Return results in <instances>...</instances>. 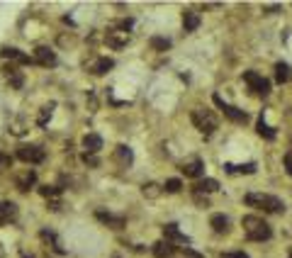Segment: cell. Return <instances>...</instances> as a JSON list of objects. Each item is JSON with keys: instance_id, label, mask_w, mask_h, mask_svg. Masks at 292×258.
Returning a JSON list of instances; mask_svg holds the SVG:
<instances>
[{"instance_id": "1", "label": "cell", "mask_w": 292, "mask_h": 258, "mask_svg": "<svg viewBox=\"0 0 292 258\" xmlns=\"http://www.w3.org/2000/svg\"><path fill=\"white\" fill-rule=\"evenodd\" d=\"M243 202L248 207H256V209H263V212H270V214H282L285 212V202L275 195H265V192H248L243 197Z\"/></svg>"}, {"instance_id": "2", "label": "cell", "mask_w": 292, "mask_h": 258, "mask_svg": "<svg viewBox=\"0 0 292 258\" xmlns=\"http://www.w3.org/2000/svg\"><path fill=\"white\" fill-rule=\"evenodd\" d=\"M241 224H243V234H246L248 241H268V239L273 236V229L268 226V222H263V219L256 217V214L243 217Z\"/></svg>"}, {"instance_id": "3", "label": "cell", "mask_w": 292, "mask_h": 258, "mask_svg": "<svg viewBox=\"0 0 292 258\" xmlns=\"http://www.w3.org/2000/svg\"><path fill=\"white\" fill-rule=\"evenodd\" d=\"M193 124L205 134V137H210V134H214V129L219 127V122H217V117H214V112L212 110H193Z\"/></svg>"}, {"instance_id": "4", "label": "cell", "mask_w": 292, "mask_h": 258, "mask_svg": "<svg viewBox=\"0 0 292 258\" xmlns=\"http://www.w3.org/2000/svg\"><path fill=\"white\" fill-rule=\"evenodd\" d=\"M243 81H246L248 88H251L256 95H260V98H265V95L270 93V81L263 78V76L256 73V71H243Z\"/></svg>"}, {"instance_id": "5", "label": "cell", "mask_w": 292, "mask_h": 258, "mask_svg": "<svg viewBox=\"0 0 292 258\" xmlns=\"http://www.w3.org/2000/svg\"><path fill=\"white\" fill-rule=\"evenodd\" d=\"M212 100H214V105L224 112V117H229L231 122H236V124H246V122H248V115H246L243 110H239V107H234V105L224 103V100H222V95H214Z\"/></svg>"}, {"instance_id": "6", "label": "cell", "mask_w": 292, "mask_h": 258, "mask_svg": "<svg viewBox=\"0 0 292 258\" xmlns=\"http://www.w3.org/2000/svg\"><path fill=\"white\" fill-rule=\"evenodd\" d=\"M15 156L25 163H42L44 161V149L42 146H34V144H20Z\"/></svg>"}, {"instance_id": "7", "label": "cell", "mask_w": 292, "mask_h": 258, "mask_svg": "<svg viewBox=\"0 0 292 258\" xmlns=\"http://www.w3.org/2000/svg\"><path fill=\"white\" fill-rule=\"evenodd\" d=\"M34 61H37L39 66H44V69H54V66L59 64L54 49H49V47H37V49H34Z\"/></svg>"}, {"instance_id": "8", "label": "cell", "mask_w": 292, "mask_h": 258, "mask_svg": "<svg viewBox=\"0 0 292 258\" xmlns=\"http://www.w3.org/2000/svg\"><path fill=\"white\" fill-rule=\"evenodd\" d=\"M34 183H37V173H34L32 168H25V171L15 178V188H17L20 192H27Z\"/></svg>"}, {"instance_id": "9", "label": "cell", "mask_w": 292, "mask_h": 258, "mask_svg": "<svg viewBox=\"0 0 292 258\" xmlns=\"http://www.w3.org/2000/svg\"><path fill=\"white\" fill-rule=\"evenodd\" d=\"M163 239L171 241V243H190V239H188V236L178 229V224H173V222L163 226Z\"/></svg>"}, {"instance_id": "10", "label": "cell", "mask_w": 292, "mask_h": 258, "mask_svg": "<svg viewBox=\"0 0 292 258\" xmlns=\"http://www.w3.org/2000/svg\"><path fill=\"white\" fill-rule=\"evenodd\" d=\"M0 56L3 59H10V61H17V64H37L34 59H30L27 54H22L20 49L15 47H5V49H0Z\"/></svg>"}, {"instance_id": "11", "label": "cell", "mask_w": 292, "mask_h": 258, "mask_svg": "<svg viewBox=\"0 0 292 258\" xmlns=\"http://www.w3.org/2000/svg\"><path fill=\"white\" fill-rule=\"evenodd\" d=\"M176 251H178L176 243H171V241H166V239H161V241L154 243V256H156V258H173Z\"/></svg>"}, {"instance_id": "12", "label": "cell", "mask_w": 292, "mask_h": 258, "mask_svg": "<svg viewBox=\"0 0 292 258\" xmlns=\"http://www.w3.org/2000/svg\"><path fill=\"white\" fill-rule=\"evenodd\" d=\"M39 236H42V239H44V241L51 246V251H54V253H59V256H66V248L61 246L59 236H56L51 229H42V231H39Z\"/></svg>"}, {"instance_id": "13", "label": "cell", "mask_w": 292, "mask_h": 258, "mask_svg": "<svg viewBox=\"0 0 292 258\" xmlns=\"http://www.w3.org/2000/svg\"><path fill=\"white\" fill-rule=\"evenodd\" d=\"M83 149H85V154H97V151L102 149V137L95 134V132L85 134V137H83Z\"/></svg>"}, {"instance_id": "14", "label": "cell", "mask_w": 292, "mask_h": 258, "mask_svg": "<svg viewBox=\"0 0 292 258\" xmlns=\"http://www.w3.org/2000/svg\"><path fill=\"white\" fill-rule=\"evenodd\" d=\"M114 158H117V163L124 166V168H129V166L134 163V154H131V149L124 146V144H119V146L114 149Z\"/></svg>"}, {"instance_id": "15", "label": "cell", "mask_w": 292, "mask_h": 258, "mask_svg": "<svg viewBox=\"0 0 292 258\" xmlns=\"http://www.w3.org/2000/svg\"><path fill=\"white\" fill-rule=\"evenodd\" d=\"M95 217H97L102 224L112 226V229H122V226H124V217H117V214H110V212H102V209H97Z\"/></svg>"}, {"instance_id": "16", "label": "cell", "mask_w": 292, "mask_h": 258, "mask_svg": "<svg viewBox=\"0 0 292 258\" xmlns=\"http://www.w3.org/2000/svg\"><path fill=\"white\" fill-rule=\"evenodd\" d=\"M17 219V205L15 202H0V224H8Z\"/></svg>"}, {"instance_id": "17", "label": "cell", "mask_w": 292, "mask_h": 258, "mask_svg": "<svg viewBox=\"0 0 292 258\" xmlns=\"http://www.w3.org/2000/svg\"><path fill=\"white\" fill-rule=\"evenodd\" d=\"M105 42H107V47H112V49H122V47H127L129 34H127V32H107Z\"/></svg>"}, {"instance_id": "18", "label": "cell", "mask_w": 292, "mask_h": 258, "mask_svg": "<svg viewBox=\"0 0 292 258\" xmlns=\"http://www.w3.org/2000/svg\"><path fill=\"white\" fill-rule=\"evenodd\" d=\"M3 71H5V76H8V83H10V88H15V90H20V88H22V83H25V78H22V73H20V71H17V69H15L13 64H10V66H5Z\"/></svg>"}, {"instance_id": "19", "label": "cell", "mask_w": 292, "mask_h": 258, "mask_svg": "<svg viewBox=\"0 0 292 258\" xmlns=\"http://www.w3.org/2000/svg\"><path fill=\"white\" fill-rule=\"evenodd\" d=\"M188 178H200L202 173H205V163L200 161V158H195V161H190V163H183V168H180Z\"/></svg>"}, {"instance_id": "20", "label": "cell", "mask_w": 292, "mask_h": 258, "mask_svg": "<svg viewBox=\"0 0 292 258\" xmlns=\"http://www.w3.org/2000/svg\"><path fill=\"white\" fill-rule=\"evenodd\" d=\"M210 226H212L217 234H227V231H229V217H227V214H212V217H210Z\"/></svg>"}, {"instance_id": "21", "label": "cell", "mask_w": 292, "mask_h": 258, "mask_svg": "<svg viewBox=\"0 0 292 258\" xmlns=\"http://www.w3.org/2000/svg\"><path fill=\"white\" fill-rule=\"evenodd\" d=\"M183 27H185V32H195L200 27V15L195 10H185L183 13Z\"/></svg>"}, {"instance_id": "22", "label": "cell", "mask_w": 292, "mask_h": 258, "mask_svg": "<svg viewBox=\"0 0 292 258\" xmlns=\"http://www.w3.org/2000/svg\"><path fill=\"white\" fill-rule=\"evenodd\" d=\"M292 78V71H290V66L285 64V61H277L275 64V81L282 86V83H287Z\"/></svg>"}, {"instance_id": "23", "label": "cell", "mask_w": 292, "mask_h": 258, "mask_svg": "<svg viewBox=\"0 0 292 258\" xmlns=\"http://www.w3.org/2000/svg\"><path fill=\"white\" fill-rule=\"evenodd\" d=\"M217 190H219V180L214 178H202L195 185V192H217Z\"/></svg>"}, {"instance_id": "24", "label": "cell", "mask_w": 292, "mask_h": 258, "mask_svg": "<svg viewBox=\"0 0 292 258\" xmlns=\"http://www.w3.org/2000/svg\"><path fill=\"white\" fill-rule=\"evenodd\" d=\"M112 66H114V61H112V59H107V56H102V59H97V61L90 66V71H93L95 76H102V73H107Z\"/></svg>"}, {"instance_id": "25", "label": "cell", "mask_w": 292, "mask_h": 258, "mask_svg": "<svg viewBox=\"0 0 292 258\" xmlns=\"http://www.w3.org/2000/svg\"><path fill=\"white\" fill-rule=\"evenodd\" d=\"M256 163H243V166H234V163H224V171L227 173H246V175H251V173H256Z\"/></svg>"}, {"instance_id": "26", "label": "cell", "mask_w": 292, "mask_h": 258, "mask_svg": "<svg viewBox=\"0 0 292 258\" xmlns=\"http://www.w3.org/2000/svg\"><path fill=\"white\" fill-rule=\"evenodd\" d=\"M256 132H258V134H260L263 139H268V141H273V139H275V129L265 124V120H263V115L258 117V124H256Z\"/></svg>"}, {"instance_id": "27", "label": "cell", "mask_w": 292, "mask_h": 258, "mask_svg": "<svg viewBox=\"0 0 292 258\" xmlns=\"http://www.w3.org/2000/svg\"><path fill=\"white\" fill-rule=\"evenodd\" d=\"M54 107H56V103H49V105H44V107H42V112H39V117H37V124H39V127H44V124H47V120L51 117Z\"/></svg>"}, {"instance_id": "28", "label": "cell", "mask_w": 292, "mask_h": 258, "mask_svg": "<svg viewBox=\"0 0 292 258\" xmlns=\"http://www.w3.org/2000/svg\"><path fill=\"white\" fill-rule=\"evenodd\" d=\"M151 47L156 52H166V49H171V39H166V37H151Z\"/></svg>"}, {"instance_id": "29", "label": "cell", "mask_w": 292, "mask_h": 258, "mask_svg": "<svg viewBox=\"0 0 292 258\" xmlns=\"http://www.w3.org/2000/svg\"><path fill=\"white\" fill-rule=\"evenodd\" d=\"M39 195H44V197H59V195H61V188H56V185H42V188H39Z\"/></svg>"}, {"instance_id": "30", "label": "cell", "mask_w": 292, "mask_h": 258, "mask_svg": "<svg viewBox=\"0 0 292 258\" xmlns=\"http://www.w3.org/2000/svg\"><path fill=\"white\" fill-rule=\"evenodd\" d=\"M180 188H183V183H180L178 178H171V180H166V185H163L166 192H180Z\"/></svg>"}, {"instance_id": "31", "label": "cell", "mask_w": 292, "mask_h": 258, "mask_svg": "<svg viewBox=\"0 0 292 258\" xmlns=\"http://www.w3.org/2000/svg\"><path fill=\"white\" fill-rule=\"evenodd\" d=\"M83 163L90 166V168H97V166H100V158H97L95 154H83Z\"/></svg>"}, {"instance_id": "32", "label": "cell", "mask_w": 292, "mask_h": 258, "mask_svg": "<svg viewBox=\"0 0 292 258\" xmlns=\"http://www.w3.org/2000/svg\"><path fill=\"white\" fill-rule=\"evenodd\" d=\"M180 258H205L202 253H197L195 248H190V246H185L183 251H180Z\"/></svg>"}, {"instance_id": "33", "label": "cell", "mask_w": 292, "mask_h": 258, "mask_svg": "<svg viewBox=\"0 0 292 258\" xmlns=\"http://www.w3.org/2000/svg\"><path fill=\"white\" fill-rule=\"evenodd\" d=\"M13 166V158L8 156V154H3V151H0V173H3V171H8Z\"/></svg>"}, {"instance_id": "34", "label": "cell", "mask_w": 292, "mask_h": 258, "mask_svg": "<svg viewBox=\"0 0 292 258\" xmlns=\"http://www.w3.org/2000/svg\"><path fill=\"white\" fill-rule=\"evenodd\" d=\"M114 27L122 30V32H129L134 27V20H119V22H114Z\"/></svg>"}, {"instance_id": "35", "label": "cell", "mask_w": 292, "mask_h": 258, "mask_svg": "<svg viewBox=\"0 0 292 258\" xmlns=\"http://www.w3.org/2000/svg\"><path fill=\"white\" fill-rule=\"evenodd\" d=\"M159 185H154V183H149V185H144V195H149V197H156L159 195V190H156Z\"/></svg>"}, {"instance_id": "36", "label": "cell", "mask_w": 292, "mask_h": 258, "mask_svg": "<svg viewBox=\"0 0 292 258\" xmlns=\"http://www.w3.org/2000/svg\"><path fill=\"white\" fill-rule=\"evenodd\" d=\"M219 258H248L243 251H234V253H219Z\"/></svg>"}, {"instance_id": "37", "label": "cell", "mask_w": 292, "mask_h": 258, "mask_svg": "<svg viewBox=\"0 0 292 258\" xmlns=\"http://www.w3.org/2000/svg\"><path fill=\"white\" fill-rule=\"evenodd\" d=\"M282 161H285V168H287V173L292 175V154H285V158H282Z\"/></svg>"}, {"instance_id": "38", "label": "cell", "mask_w": 292, "mask_h": 258, "mask_svg": "<svg viewBox=\"0 0 292 258\" xmlns=\"http://www.w3.org/2000/svg\"><path fill=\"white\" fill-rule=\"evenodd\" d=\"M0 258H5V248L3 246H0Z\"/></svg>"}, {"instance_id": "39", "label": "cell", "mask_w": 292, "mask_h": 258, "mask_svg": "<svg viewBox=\"0 0 292 258\" xmlns=\"http://www.w3.org/2000/svg\"><path fill=\"white\" fill-rule=\"evenodd\" d=\"M287 258H292V251H290V256H287Z\"/></svg>"}]
</instances>
